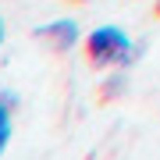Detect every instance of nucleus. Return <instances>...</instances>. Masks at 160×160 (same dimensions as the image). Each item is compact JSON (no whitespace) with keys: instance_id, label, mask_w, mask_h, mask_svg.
<instances>
[{"instance_id":"1","label":"nucleus","mask_w":160,"mask_h":160,"mask_svg":"<svg viewBox=\"0 0 160 160\" xmlns=\"http://www.w3.org/2000/svg\"><path fill=\"white\" fill-rule=\"evenodd\" d=\"M86 61L92 64L96 71L103 68H125L132 61V39L125 29H118V25H100V29H92L86 36Z\"/></svg>"},{"instance_id":"2","label":"nucleus","mask_w":160,"mask_h":160,"mask_svg":"<svg viewBox=\"0 0 160 160\" xmlns=\"http://www.w3.org/2000/svg\"><path fill=\"white\" fill-rule=\"evenodd\" d=\"M36 39H46L53 46V50H71L75 43H78V25L71 22V18H57V22H50V25H39V29L32 32Z\"/></svg>"},{"instance_id":"3","label":"nucleus","mask_w":160,"mask_h":160,"mask_svg":"<svg viewBox=\"0 0 160 160\" xmlns=\"http://www.w3.org/2000/svg\"><path fill=\"white\" fill-rule=\"evenodd\" d=\"M11 110H14V96L0 89V157L11 142Z\"/></svg>"},{"instance_id":"4","label":"nucleus","mask_w":160,"mask_h":160,"mask_svg":"<svg viewBox=\"0 0 160 160\" xmlns=\"http://www.w3.org/2000/svg\"><path fill=\"white\" fill-rule=\"evenodd\" d=\"M0 46H4V14H0Z\"/></svg>"},{"instance_id":"5","label":"nucleus","mask_w":160,"mask_h":160,"mask_svg":"<svg viewBox=\"0 0 160 160\" xmlns=\"http://www.w3.org/2000/svg\"><path fill=\"white\" fill-rule=\"evenodd\" d=\"M157 14H160V0H157Z\"/></svg>"}]
</instances>
